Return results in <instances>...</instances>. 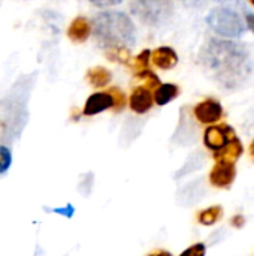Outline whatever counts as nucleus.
Returning a JSON list of instances; mask_svg holds the SVG:
<instances>
[{
	"instance_id": "obj_10",
	"label": "nucleus",
	"mask_w": 254,
	"mask_h": 256,
	"mask_svg": "<svg viewBox=\"0 0 254 256\" xmlns=\"http://www.w3.org/2000/svg\"><path fill=\"white\" fill-rule=\"evenodd\" d=\"M151 60L160 69H172L178 63V56L171 46H160L153 52Z\"/></svg>"
},
{
	"instance_id": "obj_19",
	"label": "nucleus",
	"mask_w": 254,
	"mask_h": 256,
	"mask_svg": "<svg viewBox=\"0 0 254 256\" xmlns=\"http://www.w3.org/2000/svg\"><path fill=\"white\" fill-rule=\"evenodd\" d=\"M88 2H91L93 4L100 6V8H108V6H114V4L121 3V0H88Z\"/></svg>"
},
{
	"instance_id": "obj_12",
	"label": "nucleus",
	"mask_w": 254,
	"mask_h": 256,
	"mask_svg": "<svg viewBox=\"0 0 254 256\" xmlns=\"http://www.w3.org/2000/svg\"><path fill=\"white\" fill-rule=\"evenodd\" d=\"M67 34L75 42H84L88 38V34H90V24H88V21L84 16H78L69 26Z\"/></svg>"
},
{
	"instance_id": "obj_13",
	"label": "nucleus",
	"mask_w": 254,
	"mask_h": 256,
	"mask_svg": "<svg viewBox=\"0 0 254 256\" xmlns=\"http://www.w3.org/2000/svg\"><path fill=\"white\" fill-rule=\"evenodd\" d=\"M178 87L175 84H162L157 87L156 93H154V102L160 106L172 102L177 96H178Z\"/></svg>"
},
{
	"instance_id": "obj_2",
	"label": "nucleus",
	"mask_w": 254,
	"mask_h": 256,
	"mask_svg": "<svg viewBox=\"0 0 254 256\" xmlns=\"http://www.w3.org/2000/svg\"><path fill=\"white\" fill-rule=\"evenodd\" d=\"M94 36L102 48L127 50L135 44V26L123 12H102L94 18Z\"/></svg>"
},
{
	"instance_id": "obj_9",
	"label": "nucleus",
	"mask_w": 254,
	"mask_h": 256,
	"mask_svg": "<svg viewBox=\"0 0 254 256\" xmlns=\"http://www.w3.org/2000/svg\"><path fill=\"white\" fill-rule=\"evenodd\" d=\"M130 110L136 114H145L153 108L154 98L148 87H136L130 94Z\"/></svg>"
},
{
	"instance_id": "obj_17",
	"label": "nucleus",
	"mask_w": 254,
	"mask_h": 256,
	"mask_svg": "<svg viewBox=\"0 0 254 256\" xmlns=\"http://www.w3.org/2000/svg\"><path fill=\"white\" fill-rule=\"evenodd\" d=\"M109 93L112 94V99H114V110L115 111H120L124 108L126 105V96L123 92H120L118 88H111Z\"/></svg>"
},
{
	"instance_id": "obj_15",
	"label": "nucleus",
	"mask_w": 254,
	"mask_h": 256,
	"mask_svg": "<svg viewBox=\"0 0 254 256\" xmlns=\"http://www.w3.org/2000/svg\"><path fill=\"white\" fill-rule=\"evenodd\" d=\"M222 216H223V208L220 206H214V207H210V208H205L204 212H201L198 214V220H199V224H202L205 226H211L217 220H220Z\"/></svg>"
},
{
	"instance_id": "obj_16",
	"label": "nucleus",
	"mask_w": 254,
	"mask_h": 256,
	"mask_svg": "<svg viewBox=\"0 0 254 256\" xmlns=\"http://www.w3.org/2000/svg\"><path fill=\"white\" fill-rule=\"evenodd\" d=\"M12 164V153L7 147L0 146V176L4 174Z\"/></svg>"
},
{
	"instance_id": "obj_5",
	"label": "nucleus",
	"mask_w": 254,
	"mask_h": 256,
	"mask_svg": "<svg viewBox=\"0 0 254 256\" xmlns=\"http://www.w3.org/2000/svg\"><path fill=\"white\" fill-rule=\"evenodd\" d=\"M237 176L235 162L229 160H217L210 172V183L219 189H228L234 183Z\"/></svg>"
},
{
	"instance_id": "obj_22",
	"label": "nucleus",
	"mask_w": 254,
	"mask_h": 256,
	"mask_svg": "<svg viewBox=\"0 0 254 256\" xmlns=\"http://www.w3.org/2000/svg\"><path fill=\"white\" fill-rule=\"evenodd\" d=\"M246 21H247V27L254 33V14L253 12H247L246 14Z\"/></svg>"
},
{
	"instance_id": "obj_3",
	"label": "nucleus",
	"mask_w": 254,
	"mask_h": 256,
	"mask_svg": "<svg viewBox=\"0 0 254 256\" xmlns=\"http://www.w3.org/2000/svg\"><path fill=\"white\" fill-rule=\"evenodd\" d=\"M207 24L214 33L228 39L240 38L247 28L241 15L229 6H220L213 9L207 15Z\"/></svg>"
},
{
	"instance_id": "obj_8",
	"label": "nucleus",
	"mask_w": 254,
	"mask_h": 256,
	"mask_svg": "<svg viewBox=\"0 0 254 256\" xmlns=\"http://www.w3.org/2000/svg\"><path fill=\"white\" fill-rule=\"evenodd\" d=\"M114 110V99H112V94L109 92H97V93H93L87 102H85V106H84V116H96V114H100L106 110Z\"/></svg>"
},
{
	"instance_id": "obj_23",
	"label": "nucleus",
	"mask_w": 254,
	"mask_h": 256,
	"mask_svg": "<svg viewBox=\"0 0 254 256\" xmlns=\"http://www.w3.org/2000/svg\"><path fill=\"white\" fill-rule=\"evenodd\" d=\"M147 256H172V254L165 250V249H157V250H153L151 254H148Z\"/></svg>"
},
{
	"instance_id": "obj_24",
	"label": "nucleus",
	"mask_w": 254,
	"mask_h": 256,
	"mask_svg": "<svg viewBox=\"0 0 254 256\" xmlns=\"http://www.w3.org/2000/svg\"><path fill=\"white\" fill-rule=\"evenodd\" d=\"M250 156H252V159L254 160V141L250 144Z\"/></svg>"
},
{
	"instance_id": "obj_18",
	"label": "nucleus",
	"mask_w": 254,
	"mask_h": 256,
	"mask_svg": "<svg viewBox=\"0 0 254 256\" xmlns=\"http://www.w3.org/2000/svg\"><path fill=\"white\" fill-rule=\"evenodd\" d=\"M205 254H207L205 244L198 243V244H193V246H190L189 249H186L180 256H205Z\"/></svg>"
},
{
	"instance_id": "obj_1",
	"label": "nucleus",
	"mask_w": 254,
	"mask_h": 256,
	"mask_svg": "<svg viewBox=\"0 0 254 256\" xmlns=\"http://www.w3.org/2000/svg\"><path fill=\"white\" fill-rule=\"evenodd\" d=\"M201 60L213 76L229 88L243 84L252 70L249 51L231 39H211L202 50Z\"/></svg>"
},
{
	"instance_id": "obj_6",
	"label": "nucleus",
	"mask_w": 254,
	"mask_h": 256,
	"mask_svg": "<svg viewBox=\"0 0 254 256\" xmlns=\"http://www.w3.org/2000/svg\"><path fill=\"white\" fill-rule=\"evenodd\" d=\"M237 136L235 135V130L226 124H222V126H210L207 130H205V135H204V142L205 146L213 150L214 153L216 152H220L222 148L226 147V144L234 138Z\"/></svg>"
},
{
	"instance_id": "obj_14",
	"label": "nucleus",
	"mask_w": 254,
	"mask_h": 256,
	"mask_svg": "<svg viewBox=\"0 0 254 256\" xmlns=\"http://www.w3.org/2000/svg\"><path fill=\"white\" fill-rule=\"evenodd\" d=\"M87 78H88V82L91 86H94V87H105L111 81V74L105 68L97 66V68L90 69Z\"/></svg>"
},
{
	"instance_id": "obj_7",
	"label": "nucleus",
	"mask_w": 254,
	"mask_h": 256,
	"mask_svg": "<svg viewBox=\"0 0 254 256\" xmlns=\"http://www.w3.org/2000/svg\"><path fill=\"white\" fill-rule=\"evenodd\" d=\"M223 116V106L216 99H205L195 106V117L204 124H214Z\"/></svg>"
},
{
	"instance_id": "obj_11",
	"label": "nucleus",
	"mask_w": 254,
	"mask_h": 256,
	"mask_svg": "<svg viewBox=\"0 0 254 256\" xmlns=\"http://www.w3.org/2000/svg\"><path fill=\"white\" fill-rule=\"evenodd\" d=\"M243 154V144L241 141L234 136L225 148H222L220 152L214 153V159L216 160H229V162H237V159Z\"/></svg>"
},
{
	"instance_id": "obj_21",
	"label": "nucleus",
	"mask_w": 254,
	"mask_h": 256,
	"mask_svg": "<svg viewBox=\"0 0 254 256\" xmlns=\"http://www.w3.org/2000/svg\"><path fill=\"white\" fill-rule=\"evenodd\" d=\"M244 224H246V219H244V216H235L234 219H232V225L235 226V228H241V226H244Z\"/></svg>"
},
{
	"instance_id": "obj_20",
	"label": "nucleus",
	"mask_w": 254,
	"mask_h": 256,
	"mask_svg": "<svg viewBox=\"0 0 254 256\" xmlns=\"http://www.w3.org/2000/svg\"><path fill=\"white\" fill-rule=\"evenodd\" d=\"M183 2H184V4L192 6V8H199L207 3V0H183Z\"/></svg>"
},
{
	"instance_id": "obj_4",
	"label": "nucleus",
	"mask_w": 254,
	"mask_h": 256,
	"mask_svg": "<svg viewBox=\"0 0 254 256\" xmlns=\"http://www.w3.org/2000/svg\"><path fill=\"white\" fill-rule=\"evenodd\" d=\"M132 12L145 24L159 26L168 21L172 14V0H132Z\"/></svg>"
}]
</instances>
